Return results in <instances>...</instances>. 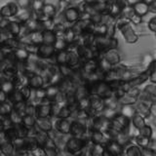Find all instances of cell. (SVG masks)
<instances>
[{
    "label": "cell",
    "mask_w": 156,
    "mask_h": 156,
    "mask_svg": "<svg viewBox=\"0 0 156 156\" xmlns=\"http://www.w3.org/2000/svg\"><path fill=\"white\" fill-rule=\"evenodd\" d=\"M105 154L107 155H121L124 153V146L121 145L118 141L114 139H110L107 143L105 144Z\"/></svg>",
    "instance_id": "obj_6"
},
{
    "label": "cell",
    "mask_w": 156,
    "mask_h": 156,
    "mask_svg": "<svg viewBox=\"0 0 156 156\" xmlns=\"http://www.w3.org/2000/svg\"><path fill=\"white\" fill-rule=\"evenodd\" d=\"M89 127L86 122H82L76 119L71 120L70 126V136H79V138H84L89 140Z\"/></svg>",
    "instance_id": "obj_3"
},
{
    "label": "cell",
    "mask_w": 156,
    "mask_h": 156,
    "mask_svg": "<svg viewBox=\"0 0 156 156\" xmlns=\"http://www.w3.org/2000/svg\"><path fill=\"white\" fill-rule=\"evenodd\" d=\"M148 10L153 13H156V0H151V1H149Z\"/></svg>",
    "instance_id": "obj_51"
},
{
    "label": "cell",
    "mask_w": 156,
    "mask_h": 156,
    "mask_svg": "<svg viewBox=\"0 0 156 156\" xmlns=\"http://www.w3.org/2000/svg\"><path fill=\"white\" fill-rule=\"evenodd\" d=\"M38 147L37 141L32 136H27V138H24V150L28 151L29 153L36 149Z\"/></svg>",
    "instance_id": "obj_31"
},
{
    "label": "cell",
    "mask_w": 156,
    "mask_h": 156,
    "mask_svg": "<svg viewBox=\"0 0 156 156\" xmlns=\"http://www.w3.org/2000/svg\"><path fill=\"white\" fill-rule=\"evenodd\" d=\"M148 71H149L148 79L150 80L151 83H154V84H156V69L148 70Z\"/></svg>",
    "instance_id": "obj_50"
},
{
    "label": "cell",
    "mask_w": 156,
    "mask_h": 156,
    "mask_svg": "<svg viewBox=\"0 0 156 156\" xmlns=\"http://www.w3.org/2000/svg\"><path fill=\"white\" fill-rule=\"evenodd\" d=\"M76 33L74 32V30L71 28V27H67L66 28V30L63 31L62 37L65 39V41L69 45V44L74 43L76 40Z\"/></svg>",
    "instance_id": "obj_27"
},
{
    "label": "cell",
    "mask_w": 156,
    "mask_h": 156,
    "mask_svg": "<svg viewBox=\"0 0 156 156\" xmlns=\"http://www.w3.org/2000/svg\"><path fill=\"white\" fill-rule=\"evenodd\" d=\"M81 58L79 54L77 53L76 49H67V56H66V65L72 68L79 67L81 63Z\"/></svg>",
    "instance_id": "obj_11"
},
{
    "label": "cell",
    "mask_w": 156,
    "mask_h": 156,
    "mask_svg": "<svg viewBox=\"0 0 156 156\" xmlns=\"http://www.w3.org/2000/svg\"><path fill=\"white\" fill-rule=\"evenodd\" d=\"M21 45H22V43L20 41V38L18 36H10L7 40L4 42L3 45L0 47L6 49L8 51H14V50H16L17 48L21 47Z\"/></svg>",
    "instance_id": "obj_18"
},
{
    "label": "cell",
    "mask_w": 156,
    "mask_h": 156,
    "mask_svg": "<svg viewBox=\"0 0 156 156\" xmlns=\"http://www.w3.org/2000/svg\"><path fill=\"white\" fill-rule=\"evenodd\" d=\"M41 14L43 16V21L49 19H54L57 14V9L52 4H44L41 9Z\"/></svg>",
    "instance_id": "obj_19"
},
{
    "label": "cell",
    "mask_w": 156,
    "mask_h": 156,
    "mask_svg": "<svg viewBox=\"0 0 156 156\" xmlns=\"http://www.w3.org/2000/svg\"><path fill=\"white\" fill-rule=\"evenodd\" d=\"M56 53V49L54 45H48V44H40L37 48L36 56L42 60L50 61L52 58H54Z\"/></svg>",
    "instance_id": "obj_4"
},
{
    "label": "cell",
    "mask_w": 156,
    "mask_h": 156,
    "mask_svg": "<svg viewBox=\"0 0 156 156\" xmlns=\"http://www.w3.org/2000/svg\"><path fill=\"white\" fill-rule=\"evenodd\" d=\"M32 136H34V139L36 140L39 147H42V148L44 147V145L46 144V143L49 140V136L47 132H43L40 130H37V132Z\"/></svg>",
    "instance_id": "obj_26"
},
{
    "label": "cell",
    "mask_w": 156,
    "mask_h": 156,
    "mask_svg": "<svg viewBox=\"0 0 156 156\" xmlns=\"http://www.w3.org/2000/svg\"><path fill=\"white\" fill-rule=\"evenodd\" d=\"M35 127L37 128V130H40L43 132H49L54 128V119L52 117L36 119Z\"/></svg>",
    "instance_id": "obj_14"
},
{
    "label": "cell",
    "mask_w": 156,
    "mask_h": 156,
    "mask_svg": "<svg viewBox=\"0 0 156 156\" xmlns=\"http://www.w3.org/2000/svg\"><path fill=\"white\" fill-rule=\"evenodd\" d=\"M8 101L11 102V104H16L18 101H24L23 95L20 89H15L13 92H11L10 94H8Z\"/></svg>",
    "instance_id": "obj_36"
},
{
    "label": "cell",
    "mask_w": 156,
    "mask_h": 156,
    "mask_svg": "<svg viewBox=\"0 0 156 156\" xmlns=\"http://www.w3.org/2000/svg\"><path fill=\"white\" fill-rule=\"evenodd\" d=\"M0 152H1L2 155H6V156L15 155L16 148H15L13 141L6 140L0 141Z\"/></svg>",
    "instance_id": "obj_17"
},
{
    "label": "cell",
    "mask_w": 156,
    "mask_h": 156,
    "mask_svg": "<svg viewBox=\"0 0 156 156\" xmlns=\"http://www.w3.org/2000/svg\"><path fill=\"white\" fill-rule=\"evenodd\" d=\"M127 3H128V5H131V6H133V5H135L136 3H138L140 1H143V0H126Z\"/></svg>",
    "instance_id": "obj_55"
},
{
    "label": "cell",
    "mask_w": 156,
    "mask_h": 156,
    "mask_svg": "<svg viewBox=\"0 0 156 156\" xmlns=\"http://www.w3.org/2000/svg\"><path fill=\"white\" fill-rule=\"evenodd\" d=\"M90 155L99 156V155H105V149L104 144H92L90 145Z\"/></svg>",
    "instance_id": "obj_32"
},
{
    "label": "cell",
    "mask_w": 156,
    "mask_h": 156,
    "mask_svg": "<svg viewBox=\"0 0 156 156\" xmlns=\"http://www.w3.org/2000/svg\"><path fill=\"white\" fill-rule=\"evenodd\" d=\"M124 153L129 156H140L141 155V148L138 144H127L124 147Z\"/></svg>",
    "instance_id": "obj_28"
},
{
    "label": "cell",
    "mask_w": 156,
    "mask_h": 156,
    "mask_svg": "<svg viewBox=\"0 0 156 156\" xmlns=\"http://www.w3.org/2000/svg\"><path fill=\"white\" fill-rule=\"evenodd\" d=\"M122 114H124L125 116L129 117L131 119V117L136 113L135 106L133 105H121V110L119 111Z\"/></svg>",
    "instance_id": "obj_39"
},
{
    "label": "cell",
    "mask_w": 156,
    "mask_h": 156,
    "mask_svg": "<svg viewBox=\"0 0 156 156\" xmlns=\"http://www.w3.org/2000/svg\"><path fill=\"white\" fill-rule=\"evenodd\" d=\"M133 11L136 15H138L139 17H144L149 12L148 10V3L145 1H140L133 5Z\"/></svg>",
    "instance_id": "obj_20"
},
{
    "label": "cell",
    "mask_w": 156,
    "mask_h": 156,
    "mask_svg": "<svg viewBox=\"0 0 156 156\" xmlns=\"http://www.w3.org/2000/svg\"><path fill=\"white\" fill-rule=\"evenodd\" d=\"M22 114L19 113L18 111H16L15 109H13L11 111V113L9 114V116L7 117L9 122L11 123L12 125H17V124H20L22 123Z\"/></svg>",
    "instance_id": "obj_38"
},
{
    "label": "cell",
    "mask_w": 156,
    "mask_h": 156,
    "mask_svg": "<svg viewBox=\"0 0 156 156\" xmlns=\"http://www.w3.org/2000/svg\"><path fill=\"white\" fill-rule=\"evenodd\" d=\"M22 23L18 21H9L6 24V27H4V30H6L10 36H18L21 33Z\"/></svg>",
    "instance_id": "obj_15"
},
{
    "label": "cell",
    "mask_w": 156,
    "mask_h": 156,
    "mask_svg": "<svg viewBox=\"0 0 156 156\" xmlns=\"http://www.w3.org/2000/svg\"><path fill=\"white\" fill-rule=\"evenodd\" d=\"M135 109H136V113L143 116L144 118H147L150 115V105L145 104L144 101H139L135 106Z\"/></svg>",
    "instance_id": "obj_23"
},
{
    "label": "cell",
    "mask_w": 156,
    "mask_h": 156,
    "mask_svg": "<svg viewBox=\"0 0 156 156\" xmlns=\"http://www.w3.org/2000/svg\"><path fill=\"white\" fill-rule=\"evenodd\" d=\"M15 128L17 130V134H18V138H27L29 135V130L27 128L26 126H23L22 123L14 125Z\"/></svg>",
    "instance_id": "obj_40"
},
{
    "label": "cell",
    "mask_w": 156,
    "mask_h": 156,
    "mask_svg": "<svg viewBox=\"0 0 156 156\" xmlns=\"http://www.w3.org/2000/svg\"><path fill=\"white\" fill-rule=\"evenodd\" d=\"M43 149H44V152H45V155L47 156H55V155L60 154V150L57 147L55 141L51 139L48 140L46 144L44 145Z\"/></svg>",
    "instance_id": "obj_21"
},
{
    "label": "cell",
    "mask_w": 156,
    "mask_h": 156,
    "mask_svg": "<svg viewBox=\"0 0 156 156\" xmlns=\"http://www.w3.org/2000/svg\"><path fill=\"white\" fill-rule=\"evenodd\" d=\"M148 28L151 31H153L156 33V17H154L153 19H151L149 23H148Z\"/></svg>",
    "instance_id": "obj_49"
},
{
    "label": "cell",
    "mask_w": 156,
    "mask_h": 156,
    "mask_svg": "<svg viewBox=\"0 0 156 156\" xmlns=\"http://www.w3.org/2000/svg\"><path fill=\"white\" fill-rule=\"evenodd\" d=\"M101 56L104 57L112 66H118L121 61L120 55H119V53L117 52L116 49H108V50H106L102 53Z\"/></svg>",
    "instance_id": "obj_12"
},
{
    "label": "cell",
    "mask_w": 156,
    "mask_h": 156,
    "mask_svg": "<svg viewBox=\"0 0 156 156\" xmlns=\"http://www.w3.org/2000/svg\"><path fill=\"white\" fill-rule=\"evenodd\" d=\"M14 54H15V58H16L17 62H27L29 58V56H30V54H29L23 46L17 48L16 50H14Z\"/></svg>",
    "instance_id": "obj_22"
},
{
    "label": "cell",
    "mask_w": 156,
    "mask_h": 156,
    "mask_svg": "<svg viewBox=\"0 0 156 156\" xmlns=\"http://www.w3.org/2000/svg\"><path fill=\"white\" fill-rule=\"evenodd\" d=\"M22 124L26 126L28 130H31L36 125V117L32 114H27L24 113L22 116Z\"/></svg>",
    "instance_id": "obj_25"
},
{
    "label": "cell",
    "mask_w": 156,
    "mask_h": 156,
    "mask_svg": "<svg viewBox=\"0 0 156 156\" xmlns=\"http://www.w3.org/2000/svg\"><path fill=\"white\" fill-rule=\"evenodd\" d=\"M54 47H55L56 51H58V50H66V49L68 48V44L65 41V39H63L62 36H58L55 44H54Z\"/></svg>",
    "instance_id": "obj_43"
},
{
    "label": "cell",
    "mask_w": 156,
    "mask_h": 156,
    "mask_svg": "<svg viewBox=\"0 0 156 156\" xmlns=\"http://www.w3.org/2000/svg\"><path fill=\"white\" fill-rule=\"evenodd\" d=\"M58 71L62 75V77H70L72 72H73V68L68 66L66 63V65H61V66H58Z\"/></svg>",
    "instance_id": "obj_42"
},
{
    "label": "cell",
    "mask_w": 156,
    "mask_h": 156,
    "mask_svg": "<svg viewBox=\"0 0 156 156\" xmlns=\"http://www.w3.org/2000/svg\"><path fill=\"white\" fill-rule=\"evenodd\" d=\"M131 123L133 124V126L136 130H139L145 125V118H144L143 116H140L138 113H135L131 117Z\"/></svg>",
    "instance_id": "obj_34"
},
{
    "label": "cell",
    "mask_w": 156,
    "mask_h": 156,
    "mask_svg": "<svg viewBox=\"0 0 156 156\" xmlns=\"http://www.w3.org/2000/svg\"><path fill=\"white\" fill-rule=\"evenodd\" d=\"M90 87H91V96H96L105 101L113 96V90L110 87L109 83L105 80H99L97 82L91 83Z\"/></svg>",
    "instance_id": "obj_1"
},
{
    "label": "cell",
    "mask_w": 156,
    "mask_h": 156,
    "mask_svg": "<svg viewBox=\"0 0 156 156\" xmlns=\"http://www.w3.org/2000/svg\"><path fill=\"white\" fill-rule=\"evenodd\" d=\"M10 37V34L4 30V29H0V46H2L4 42L7 40V39Z\"/></svg>",
    "instance_id": "obj_48"
},
{
    "label": "cell",
    "mask_w": 156,
    "mask_h": 156,
    "mask_svg": "<svg viewBox=\"0 0 156 156\" xmlns=\"http://www.w3.org/2000/svg\"><path fill=\"white\" fill-rule=\"evenodd\" d=\"M8 101V95L2 89H0V104Z\"/></svg>",
    "instance_id": "obj_52"
},
{
    "label": "cell",
    "mask_w": 156,
    "mask_h": 156,
    "mask_svg": "<svg viewBox=\"0 0 156 156\" xmlns=\"http://www.w3.org/2000/svg\"><path fill=\"white\" fill-rule=\"evenodd\" d=\"M135 140H136V144H138L140 148L149 147L150 143H151V139L146 138V136H141L140 134L136 136H135Z\"/></svg>",
    "instance_id": "obj_37"
},
{
    "label": "cell",
    "mask_w": 156,
    "mask_h": 156,
    "mask_svg": "<svg viewBox=\"0 0 156 156\" xmlns=\"http://www.w3.org/2000/svg\"><path fill=\"white\" fill-rule=\"evenodd\" d=\"M0 89H2L7 95L10 94V93L13 92L15 89H16V86H15V83H14L12 78L3 76L1 84H0Z\"/></svg>",
    "instance_id": "obj_24"
},
{
    "label": "cell",
    "mask_w": 156,
    "mask_h": 156,
    "mask_svg": "<svg viewBox=\"0 0 156 156\" xmlns=\"http://www.w3.org/2000/svg\"><path fill=\"white\" fill-rule=\"evenodd\" d=\"M155 96H156V87H155Z\"/></svg>",
    "instance_id": "obj_57"
},
{
    "label": "cell",
    "mask_w": 156,
    "mask_h": 156,
    "mask_svg": "<svg viewBox=\"0 0 156 156\" xmlns=\"http://www.w3.org/2000/svg\"><path fill=\"white\" fill-rule=\"evenodd\" d=\"M152 69H156V61H152L148 66L147 70H152Z\"/></svg>",
    "instance_id": "obj_54"
},
{
    "label": "cell",
    "mask_w": 156,
    "mask_h": 156,
    "mask_svg": "<svg viewBox=\"0 0 156 156\" xmlns=\"http://www.w3.org/2000/svg\"><path fill=\"white\" fill-rule=\"evenodd\" d=\"M27 101H18L16 104H13V109L18 111L19 113H21L22 115L24 114V111H26V107H27Z\"/></svg>",
    "instance_id": "obj_44"
},
{
    "label": "cell",
    "mask_w": 156,
    "mask_h": 156,
    "mask_svg": "<svg viewBox=\"0 0 156 156\" xmlns=\"http://www.w3.org/2000/svg\"><path fill=\"white\" fill-rule=\"evenodd\" d=\"M66 56H67V49L66 50H58L56 51L54 56V61L57 66L66 65Z\"/></svg>",
    "instance_id": "obj_30"
},
{
    "label": "cell",
    "mask_w": 156,
    "mask_h": 156,
    "mask_svg": "<svg viewBox=\"0 0 156 156\" xmlns=\"http://www.w3.org/2000/svg\"><path fill=\"white\" fill-rule=\"evenodd\" d=\"M20 8L18 7V5L14 2H10L6 5H4L3 7H1L0 9V14L1 16L5 19L11 18V17H15L18 14Z\"/></svg>",
    "instance_id": "obj_13"
},
{
    "label": "cell",
    "mask_w": 156,
    "mask_h": 156,
    "mask_svg": "<svg viewBox=\"0 0 156 156\" xmlns=\"http://www.w3.org/2000/svg\"><path fill=\"white\" fill-rule=\"evenodd\" d=\"M12 110H13V104H11L9 101H6L0 104V116L1 117H8Z\"/></svg>",
    "instance_id": "obj_33"
},
{
    "label": "cell",
    "mask_w": 156,
    "mask_h": 156,
    "mask_svg": "<svg viewBox=\"0 0 156 156\" xmlns=\"http://www.w3.org/2000/svg\"><path fill=\"white\" fill-rule=\"evenodd\" d=\"M3 138H4V140H10V141H13L14 140H16L18 138L17 130H16V128H15L14 125L9 126V127H7V128L4 130V132H3Z\"/></svg>",
    "instance_id": "obj_29"
},
{
    "label": "cell",
    "mask_w": 156,
    "mask_h": 156,
    "mask_svg": "<svg viewBox=\"0 0 156 156\" xmlns=\"http://www.w3.org/2000/svg\"><path fill=\"white\" fill-rule=\"evenodd\" d=\"M62 16L66 23L72 24L81 18V13L79 11V8L77 7H66L65 11L62 12Z\"/></svg>",
    "instance_id": "obj_8"
},
{
    "label": "cell",
    "mask_w": 156,
    "mask_h": 156,
    "mask_svg": "<svg viewBox=\"0 0 156 156\" xmlns=\"http://www.w3.org/2000/svg\"><path fill=\"white\" fill-rule=\"evenodd\" d=\"M42 32V43L48 45H54L58 38V35L52 28H46Z\"/></svg>",
    "instance_id": "obj_16"
},
{
    "label": "cell",
    "mask_w": 156,
    "mask_h": 156,
    "mask_svg": "<svg viewBox=\"0 0 156 156\" xmlns=\"http://www.w3.org/2000/svg\"><path fill=\"white\" fill-rule=\"evenodd\" d=\"M53 119H54V129L58 133L62 135L70 134L71 119H66V118H53Z\"/></svg>",
    "instance_id": "obj_5"
},
{
    "label": "cell",
    "mask_w": 156,
    "mask_h": 156,
    "mask_svg": "<svg viewBox=\"0 0 156 156\" xmlns=\"http://www.w3.org/2000/svg\"><path fill=\"white\" fill-rule=\"evenodd\" d=\"M27 85L31 88L32 90L42 88L45 86V80L40 73L33 72L27 76Z\"/></svg>",
    "instance_id": "obj_10"
},
{
    "label": "cell",
    "mask_w": 156,
    "mask_h": 156,
    "mask_svg": "<svg viewBox=\"0 0 156 156\" xmlns=\"http://www.w3.org/2000/svg\"><path fill=\"white\" fill-rule=\"evenodd\" d=\"M44 5V2L42 0H34L33 3H32V9L34 12H40L41 9Z\"/></svg>",
    "instance_id": "obj_47"
},
{
    "label": "cell",
    "mask_w": 156,
    "mask_h": 156,
    "mask_svg": "<svg viewBox=\"0 0 156 156\" xmlns=\"http://www.w3.org/2000/svg\"><path fill=\"white\" fill-rule=\"evenodd\" d=\"M2 79H3V74L1 72H0V84H1V81H2Z\"/></svg>",
    "instance_id": "obj_56"
},
{
    "label": "cell",
    "mask_w": 156,
    "mask_h": 156,
    "mask_svg": "<svg viewBox=\"0 0 156 156\" xmlns=\"http://www.w3.org/2000/svg\"><path fill=\"white\" fill-rule=\"evenodd\" d=\"M90 143L89 140L84 138H79V136H70L67 138L63 151L67 154H80L83 148Z\"/></svg>",
    "instance_id": "obj_2"
},
{
    "label": "cell",
    "mask_w": 156,
    "mask_h": 156,
    "mask_svg": "<svg viewBox=\"0 0 156 156\" xmlns=\"http://www.w3.org/2000/svg\"><path fill=\"white\" fill-rule=\"evenodd\" d=\"M77 108L89 110L90 109V97L84 98V99L78 101H77Z\"/></svg>",
    "instance_id": "obj_45"
},
{
    "label": "cell",
    "mask_w": 156,
    "mask_h": 156,
    "mask_svg": "<svg viewBox=\"0 0 156 156\" xmlns=\"http://www.w3.org/2000/svg\"><path fill=\"white\" fill-rule=\"evenodd\" d=\"M20 91H21V93H22V95H23V100L26 101H29L30 100V98H31V96H32V89L30 87H29L27 84V85H23V87H21L20 88Z\"/></svg>",
    "instance_id": "obj_41"
},
{
    "label": "cell",
    "mask_w": 156,
    "mask_h": 156,
    "mask_svg": "<svg viewBox=\"0 0 156 156\" xmlns=\"http://www.w3.org/2000/svg\"><path fill=\"white\" fill-rule=\"evenodd\" d=\"M105 108V100L100 99L96 96H90V109L92 116L101 114Z\"/></svg>",
    "instance_id": "obj_7"
},
{
    "label": "cell",
    "mask_w": 156,
    "mask_h": 156,
    "mask_svg": "<svg viewBox=\"0 0 156 156\" xmlns=\"http://www.w3.org/2000/svg\"><path fill=\"white\" fill-rule=\"evenodd\" d=\"M45 90H46V98L52 101L55 100L58 93L60 92L58 87L56 85H47V86H45Z\"/></svg>",
    "instance_id": "obj_35"
},
{
    "label": "cell",
    "mask_w": 156,
    "mask_h": 156,
    "mask_svg": "<svg viewBox=\"0 0 156 156\" xmlns=\"http://www.w3.org/2000/svg\"><path fill=\"white\" fill-rule=\"evenodd\" d=\"M6 129V123H5V118L0 116V134H2L4 130Z\"/></svg>",
    "instance_id": "obj_53"
},
{
    "label": "cell",
    "mask_w": 156,
    "mask_h": 156,
    "mask_svg": "<svg viewBox=\"0 0 156 156\" xmlns=\"http://www.w3.org/2000/svg\"><path fill=\"white\" fill-rule=\"evenodd\" d=\"M109 140L110 139L107 136V135L102 131L90 130V132H89V140L92 144H104L105 145Z\"/></svg>",
    "instance_id": "obj_9"
},
{
    "label": "cell",
    "mask_w": 156,
    "mask_h": 156,
    "mask_svg": "<svg viewBox=\"0 0 156 156\" xmlns=\"http://www.w3.org/2000/svg\"><path fill=\"white\" fill-rule=\"evenodd\" d=\"M138 131H139L140 135L144 136H146V138L151 139V136H152V129H151L150 126L146 125V124L144 127H141L140 129H139Z\"/></svg>",
    "instance_id": "obj_46"
}]
</instances>
